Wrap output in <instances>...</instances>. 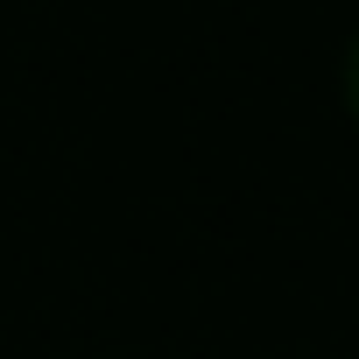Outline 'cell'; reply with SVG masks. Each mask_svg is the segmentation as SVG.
Returning <instances> with one entry per match:
<instances>
[{
  "mask_svg": "<svg viewBox=\"0 0 359 359\" xmlns=\"http://www.w3.org/2000/svg\"><path fill=\"white\" fill-rule=\"evenodd\" d=\"M345 106H352V120H359V36H352V50H345Z\"/></svg>",
  "mask_w": 359,
  "mask_h": 359,
  "instance_id": "cell-1",
  "label": "cell"
}]
</instances>
